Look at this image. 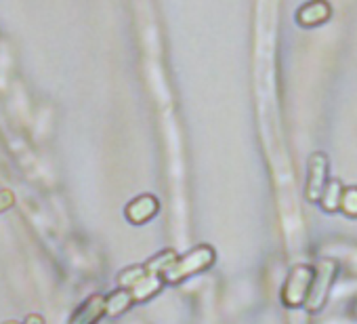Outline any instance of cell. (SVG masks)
Listing matches in <instances>:
<instances>
[{"label":"cell","mask_w":357,"mask_h":324,"mask_svg":"<svg viewBox=\"0 0 357 324\" xmlns=\"http://www.w3.org/2000/svg\"><path fill=\"white\" fill-rule=\"evenodd\" d=\"M13 205H15V196H13V192H9V190H3V192H0V213L9 211Z\"/></svg>","instance_id":"cell-12"},{"label":"cell","mask_w":357,"mask_h":324,"mask_svg":"<svg viewBox=\"0 0 357 324\" xmlns=\"http://www.w3.org/2000/svg\"><path fill=\"white\" fill-rule=\"evenodd\" d=\"M326 184H328V156L315 152L309 158V173H307V188H305L307 200L319 202Z\"/></svg>","instance_id":"cell-5"},{"label":"cell","mask_w":357,"mask_h":324,"mask_svg":"<svg viewBox=\"0 0 357 324\" xmlns=\"http://www.w3.org/2000/svg\"><path fill=\"white\" fill-rule=\"evenodd\" d=\"M330 17H332V7L328 0H309V3H305L296 13V22L303 28L324 26Z\"/></svg>","instance_id":"cell-6"},{"label":"cell","mask_w":357,"mask_h":324,"mask_svg":"<svg viewBox=\"0 0 357 324\" xmlns=\"http://www.w3.org/2000/svg\"><path fill=\"white\" fill-rule=\"evenodd\" d=\"M5 324H20V322H5Z\"/></svg>","instance_id":"cell-14"},{"label":"cell","mask_w":357,"mask_h":324,"mask_svg":"<svg viewBox=\"0 0 357 324\" xmlns=\"http://www.w3.org/2000/svg\"><path fill=\"white\" fill-rule=\"evenodd\" d=\"M132 303H135V299H132L130 290L128 288H120V290L112 293L109 297H105V316L116 318V316L128 311Z\"/></svg>","instance_id":"cell-9"},{"label":"cell","mask_w":357,"mask_h":324,"mask_svg":"<svg viewBox=\"0 0 357 324\" xmlns=\"http://www.w3.org/2000/svg\"><path fill=\"white\" fill-rule=\"evenodd\" d=\"M158 209H160L158 200H155L151 194H143V196L132 198V200L126 205L124 215H126V219H128L132 226H143V223H147L149 219H153V217L158 215Z\"/></svg>","instance_id":"cell-7"},{"label":"cell","mask_w":357,"mask_h":324,"mask_svg":"<svg viewBox=\"0 0 357 324\" xmlns=\"http://www.w3.org/2000/svg\"><path fill=\"white\" fill-rule=\"evenodd\" d=\"M215 263V251L208 244H200L196 249H192L190 253H185L183 257H174L164 270H162V278L166 282H181L185 278H192L204 270H208Z\"/></svg>","instance_id":"cell-1"},{"label":"cell","mask_w":357,"mask_h":324,"mask_svg":"<svg viewBox=\"0 0 357 324\" xmlns=\"http://www.w3.org/2000/svg\"><path fill=\"white\" fill-rule=\"evenodd\" d=\"M24 324H45V320H43V316H38V314H30V316L26 318Z\"/></svg>","instance_id":"cell-13"},{"label":"cell","mask_w":357,"mask_h":324,"mask_svg":"<svg viewBox=\"0 0 357 324\" xmlns=\"http://www.w3.org/2000/svg\"><path fill=\"white\" fill-rule=\"evenodd\" d=\"M338 211H342L347 217H357V186L342 188V196H340Z\"/></svg>","instance_id":"cell-11"},{"label":"cell","mask_w":357,"mask_h":324,"mask_svg":"<svg viewBox=\"0 0 357 324\" xmlns=\"http://www.w3.org/2000/svg\"><path fill=\"white\" fill-rule=\"evenodd\" d=\"M118 282L122 288H128L135 301H147L151 295L162 290V274L147 270L145 265H132L120 272Z\"/></svg>","instance_id":"cell-2"},{"label":"cell","mask_w":357,"mask_h":324,"mask_svg":"<svg viewBox=\"0 0 357 324\" xmlns=\"http://www.w3.org/2000/svg\"><path fill=\"white\" fill-rule=\"evenodd\" d=\"M313 274H315V270L307 263H298L290 270L286 284H284V290H282V299L288 307L294 309V307L305 305V299H307L309 288H311Z\"/></svg>","instance_id":"cell-4"},{"label":"cell","mask_w":357,"mask_h":324,"mask_svg":"<svg viewBox=\"0 0 357 324\" xmlns=\"http://www.w3.org/2000/svg\"><path fill=\"white\" fill-rule=\"evenodd\" d=\"M340 196H342V184L338 179H328L324 192H321V198H319V205L326 213H334L338 211L340 207Z\"/></svg>","instance_id":"cell-10"},{"label":"cell","mask_w":357,"mask_h":324,"mask_svg":"<svg viewBox=\"0 0 357 324\" xmlns=\"http://www.w3.org/2000/svg\"><path fill=\"white\" fill-rule=\"evenodd\" d=\"M105 316V297L93 295L89 301L80 305V309L74 314L70 324H97Z\"/></svg>","instance_id":"cell-8"},{"label":"cell","mask_w":357,"mask_h":324,"mask_svg":"<svg viewBox=\"0 0 357 324\" xmlns=\"http://www.w3.org/2000/svg\"><path fill=\"white\" fill-rule=\"evenodd\" d=\"M334 278H336V263L332 259H321L315 267L311 288H309V295H307L305 305H303L309 314H317L324 309L328 295H330V288L334 284Z\"/></svg>","instance_id":"cell-3"}]
</instances>
